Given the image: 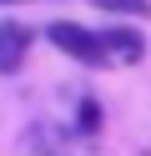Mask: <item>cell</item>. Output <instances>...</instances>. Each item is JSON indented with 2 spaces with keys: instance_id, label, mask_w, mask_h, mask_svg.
<instances>
[{
  "instance_id": "obj_1",
  "label": "cell",
  "mask_w": 151,
  "mask_h": 156,
  "mask_svg": "<svg viewBox=\"0 0 151 156\" xmlns=\"http://www.w3.org/2000/svg\"><path fill=\"white\" fill-rule=\"evenodd\" d=\"M45 41L56 45V51H66L70 61H81V66H96V71H101V66H111L101 35L86 30L81 20H50V25H45Z\"/></svg>"
},
{
  "instance_id": "obj_2",
  "label": "cell",
  "mask_w": 151,
  "mask_h": 156,
  "mask_svg": "<svg viewBox=\"0 0 151 156\" xmlns=\"http://www.w3.org/2000/svg\"><path fill=\"white\" fill-rule=\"evenodd\" d=\"M30 41H35V30H30V25H20V20H0V76H15L20 66H25Z\"/></svg>"
},
{
  "instance_id": "obj_3",
  "label": "cell",
  "mask_w": 151,
  "mask_h": 156,
  "mask_svg": "<svg viewBox=\"0 0 151 156\" xmlns=\"http://www.w3.org/2000/svg\"><path fill=\"white\" fill-rule=\"evenodd\" d=\"M101 45H106V55L121 61V66H136L141 55H146V41H141V30H131V25H106V30H101Z\"/></svg>"
},
{
  "instance_id": "obj_4",
  "label": "cell",
  "mask_w": 151,
  "mask_h": 156,
  "mask_svg": "<svg viewBox=\"0 0 151 156\" xmlns=\"http://www.w3.org/2000/svg\"><path fill=\"white\" fill-rule=\"evenodd\" d=\"M96 10H111V15H136V20H151V0H86Z\"/></svg>"
},
{
  "instance_id": "obj_5",
  "label": "cell",
  "mask_w": 151,
  "mask_h": 156,
  "mask_svg": "<svg viewBox=\"0 0 151 156\" xmlns=\"http://www.w3.org/2000/svg\"><path fill=\"white\" fill-rule=\"evenodd\" d=\"M101 126V106L96 101H81V131H96Z\"/></svg>"
},
{
  "instance_id": "obj_6",
  "label": "cell",
  "mask_w": 151,
  "mask_h": 156,
  "mask_svg": "<svg viewBox=\"0 0 151 156\" xmlns=\"http://www.w3.org/2000/svg\"><path fill=\"white\" fill-rule=\"evenodd\" d=\"M0 5H25V0H0Z\"/></svg>"
}]
</instances>
